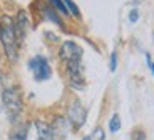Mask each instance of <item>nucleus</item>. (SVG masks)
I'll list each match as a JSON object with an SVG mask.
<instances>
[{
  "label": "nucleus",
  "mask_w": 154,
  "mask_h": 140,
  "mask_svg": "<svg viewBox=\"0 0 154 140\" xmlns=\"http://www.w3.org/2000/svg\"><path fill=\"white\" fill-rule=\"evenodd\" d=\"M60 60L66 64L67 73L70 77V83L74 87L81 88L84 85L82 77V49L75 42H64L60 47Z\"/></svg>",
  "instance_id": "1"
},
{
  "label": "nucleus",
  "mask_w": 154,
  "mask_h": 140,
  "mask_svg": "<svg viewBox=\"0 0 154 140\" xmlns=\"http://www.w3.org/2000/svg\"><path fill=\"white\" fill-rule=\"evenodd\" d=\"M0 40L4 50L10 62L17 60V34H15V22L8 15H4L0 19Z\"/></svg>",
  "instance_id": "2"
},
{
  "label": "nucleus",
  "mask_w": 154,
  "mask_h": 140,
  "mask_svg": "<svg viewBox=\"0 0 154 140\" xmlns=\"http://www.w3.org/2000/svg\"><path fill=\"white\" fill-rule=\"evenodd\" d=\"M29 68L32 70L35 80H38V82L50 79V73H52L49 62H47V58L42 57V55H37V57L32 58V60L29 62Z\"/></svg>",
  "instance_id": "3"
},
{
  "label": "nucleus",
  "mask_w": 154,
  "mask_h": 140,
  "mask_svg": "<svg viewBox=\"0 0 154 140\" xmlns=\"http://www.w3.org/2000/svg\"><path fill=\"white\" fill-rule=\"evenodd\" d=\"M70 130V120L66 117H57L50 125V140H66Z\"/></svg>",
  "instance_id": "4"
},
{
  "label": "nucleus",
  "mask_w": 154,
  "mask_h": 140,
  "mask_svg": "<svg viewBox=\"0 0 154 140\" xmlns=\"http://www.w3.org/2000/svg\"><path fill=\"white\" fill-rule=\"evenodd\" d=\"M2 99H4V105L7 109L8 115L10 117H17L22 110V100H20V95L15 90H5L2 94Z\"/></svg>",
  "instance_id": "5"
},
{
  "label": "nucleus",
  "mask_w": 154,
  "mask_h": 140,
  "mask_svg": "<svg viewBox=\"0 0 154 140\" xmlns=\"http://www.w3.org/2000/svg\"><path fill=\"white\" fill-rule=\"evenodd\" d=\"M85 115H87L85 109L77 102V100H74V102L70 103V107H69V120H70V124H74L75 127H82L84 122H85Z\"/></svg>",
  "instance_id": "6"
},
{
  "label": "nucleus",
  "mask_w": 154,
  "mask_h": 140,
  "mask_svg": "<svg viewBox=\"0 0 154 140\" xmlns=\"http://www.w3.org/2000/svg\"><path fill=\"white\" fill-rule=\"evenodd\" d=\"M27 15H25V12H20L19 13V19L15 22V34H17V40H22L23 35H25V30H27Z\"/></svg>",
  "instance_id": "7"
},
{
  "label": "nucleus",
  "mask_w": 154,
  "mask_h": 140,
  "mask_svg": "<svg viewBox=\"0 0 154 140\" xmlns=\"http://www.w3.org/2000/svg\"><path fill=\"white\" fill-rule=\"evenodd\" d=\"M35 127H37V140H49L50 135V127L45 124V122H40L37 120L35 122Z\"/></svg>",
  "instance_id": "8"
},
{
  "label": "nucleus",
  "mask_w": 154,
  "mask_h": 140,
  "mask_svg": "<svg viewBox=\"0 0 154 140\" xmlns=\"http://www.w3.org/2000/svg\"><path fill=\"white\" fill-rule=\"evenodd\" d=\"M119 129H121V118L117 114H114L112 118L109 120V130H111L112 133H116V132H119Z\"/></svg>",
  "instance_id": "9"
},
{
  "label": "nucleus",
  "mask_w": 154,
  "mask_h": 140,
  "mask_svg": "<svg viewBox=\"0 0 154 140\" xmlns=\"http://www.w3.org/2000/svg\"><path fill=\"white\" fill-rule=\"evenodd\" d=\"M64 2V5L67 7V10H69V13H72V15L75 17H81V12H79V8H77V5L74 4L72 0H62Z\"/></svg>",
  "instance_id": "10"
},
{
  "label": "nucleus",
  "mask_w": 154,
  "mask_h": 140,
  "mask_svg": "<svg viewBox=\"0 0 154 140\" xmlns=\"http://www.w3.org/2000/svg\"><path fill=\"white\" fill-rule=\"evenodd\" d=\"M10 140H27V127H22L17 132H14V135L10 137Z\"/></svg>",
  "instance_id": "11"
},
{
  "label": "nucleus",
  "mask_w": 154,
  "mask_h": 140,
  "mask_svg": "<svg viewBox=\"0 0 154 140\" xmlns=\"http://www.w3.org/2000/svg\"><path fill=\"white\" fill-rule=\"evenodd\" d=\"M49 2L54 5L55 8H57L60 13H64V15H67V13H69V10H67V7L64 5V2H62V0H49Z\"/></svg>",
  "instance_id": "12"
},
{
  "label": "nucleus",
  "mask_w": 154,
  "mask_h": 140,
  "mask_svg": "<svg viewBox=\"0 0 154 140\" xmlns=\"http://www.w3.org/2000/svg\"><path fill=\"white\" fill-rule=\"evenodd\" d=\"M44 13H45V15L49 17L50 20H54L55 23H59V25H60V20H59V17H57V15H55V12H52L50 8H45V10H44Z\"/></svg>",
  "instance_id": "13"
},
{
  "label": "nucleus",
  "mask_w": 154,
  "mask_h": 140,
  "mask_svg": "<svg viewBox=\"0 0 154 140\" xmlns=\"http://www.w3.org/2000/svg\"><path fill=\"white\" fill-rule=\"evenodd\" d=\"M109 67H111L112 72L117 68V53L116 52H112V55H111V65H109Z\"/></svg>",
  "instance_id": "14"
},
{
  "label": "nucleus",
  "mask_w": 154,
  "mask_h": 140,
  "mask_svg": "<svg viewBox=\"0 0 154 140\" xmlns=\"http://www.w3.org/2000/svg\"><path fill=\"white\" fill-rule=\"evenodd\" d=\"M129 20H131L132 23L137 22V20H139V12L137 10H131V13H129Z\"/></svg>",
  "instance_id": "15"
},
{
  "label": "nucleus",
  "mask_w": 154,
  "mask_h": 140,
  "mask_svg": "<svg viewBox=\"0 0 154 140\" xmlns=\"http://www.w3.org/2000/svg\"><path fill=\"white\" fill-rule=\"evenodd\" d=\"M94 140H104V132H102V129H96V132H94Z\"/></svg>",
  "instance_id": "16"
},
{
  "label": "nucleus",
  "mask_w": 154,
  "mask_h": 140,
  "mask_svg": "<svg viewBox=\"0 0 154 140\" xmlns=\"http://www.w3.org/2000/svg\"><path fill=\"white\" fill-rule=\"evenodd\" d=\"M146 60H147V65H149V70L154 73V64H152V60H151V57H149V53L146 55Z\"/></svg>",
  "instance_id": "17"
},
{
  "label": "nucleus",
  "mask_w": 154,
  "mask_h": 140,
  "mask_svg": "<svg viewBox=\"0 0 154 140\" xmlns=\"http://www.w3.org/2000/svg\"><path fill=\"white\" fill-rule=\"evenodd\" d=\"M82 140H92V139H91V137H85V139H82Z\"/></svg>",
  "instance_id": "18"
}]
</instances>
